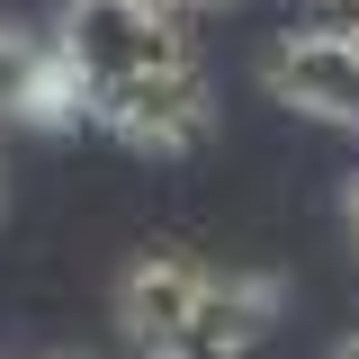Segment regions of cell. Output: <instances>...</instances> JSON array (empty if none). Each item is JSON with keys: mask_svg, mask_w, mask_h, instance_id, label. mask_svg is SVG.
Instances as JSON below:
<instances>
[{"mask_svg": "<svg viewBox=\"0 0 359 359\" xmlns=\"http://www.w3.org/2000/svg\"><path fill=\"white\" fill-rule=\"evenodd\" d=\"M54 54L90 90H126V81L198 63L189 54V9H162V0H72L63 27H54Z\"/></svg>", "mask_w": 359, "mask_h": 359, "instance_id": "1", "label": "cell"}, {"mask_svg": "<svg viewBox=\"0 0 359 359\" xmlns=\"http://www.w3.org/2000/svg\"><path fill=\"white\" fill-rule=\"evenodd\" d=\"M261 81L278 108L323 117V126H359V36L341 27H287L261 54Z\"/></svg>", "mask_w": 359, "mask_h": 359, "instance_id": "2", "label": "cell"}, {"mask_svg": "<svg viewBox=\"0 0 359 359\" xmlns=\"http://www.w3.org/2000/svg\"><path fill=\"white\" fill-rule=\"evenodd\" d=\"M90 117L135 153H189L207 135V81L189 63V72H153V81H126V90H90Z\"/></svg>", "mask_w": 359, "mask_h": 359, "instance_id": "3", "label": "cell"}, {"mask_svg": "<svg viewBox=\"0 0 359 359\" xmlns=\"http://www.w3.org/2000/svg\"><path fill=\"white\" fill-rule=\"evenodd\" d=\"M198 297H207V269H198V261H180V252H144V261L117 278V323H126V341H135V351L180 359Z\"/></svg>", "mask_w": 359, "mask_h": 359, "instance_id": "4", "label": "cell"}, {"mask_svg": "<svg viewBox=\"0 0 359 359\" xmlns=\"http://www.w3.org/2000/svg\"><path fill=\"white\" fill-rule=\"evenodd\" d=\"M269 323H278V278H261V269H207V297L189 314L180 359H243Z\"/></svg>", "mask_w": 359, "mask_h": 359, "instance_id": "5", "label": "cell"}, {"mask_svg": "<svg viewBox=\"0 0 359 359\" xmlns=\"http://www.w3.org/2000/svg\"><path fill=\"white\" fill-rule=\"evenodd\" d=\"M36 63H45V45H27V36H9V27H0V117H18V108H27Z\"/></svg>", "mask_w": 359, "mask_h": 359, "instance_id": "6", "label": "cell"}, {"mask_svg": "<svg viewBox=\"0 0 359 359\" xmlns=\"http://www.w3.org/2000/svg\"><path fill=\"white\" fill-rule=\"evenodd\" d=\"M162 9H216V0H162Z\"/></svg>", "mask_w": 359, "mask_h": 359, "instance_id": "7", "label": "cell"}, {"mask_svg": "<svg viewBox=\"0 0 359 359\" xmlns=\"http://www.w3.org/2000/svg\"><path fill=\"white\" fill-rule=\"evenodd\" d=\"M332 359H359V332H351V341H341V351H332Z\"/></svg>", "mask_w": 359, "mask_h": 359, "instance_id": "8", "label": "cell"}, {"mask_svg": "<svg viewBox=\"0 0 359 359\" xmlns=\"http://www.w3.org/2000/svg\"><path fill=\"white\" fill-rule=\"evenodd\" d=\"M351 233H359V180H351Z\"/></svg>", "mask_w": 359, "mask_h": 359, "instance_id": "9", "label": "cell"}]
</instances>
